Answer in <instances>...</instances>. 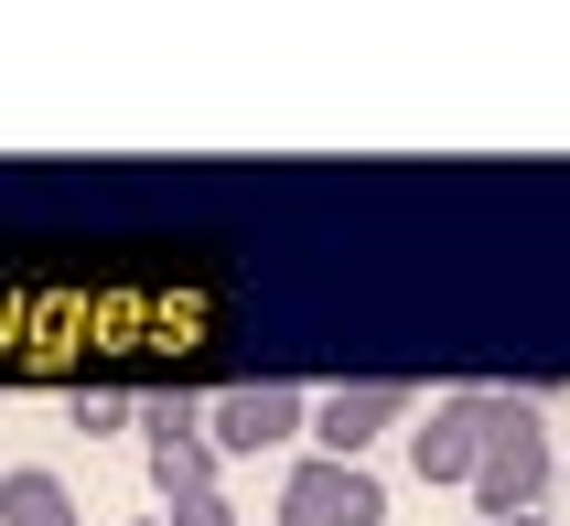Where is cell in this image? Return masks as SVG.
I'll use <instances>...</instances> for the list:
<instances>
[{"instance_id": "obj_9", "label": "cell", "mask_w": 570, "mask_h": 526, "mask_svg": "<svg viewBox=\"0 0 570 526\" xmlns=\"http://www.w3.org/2000/svg\"><path fill=\"white\" fill-rule=\"evenodd\" d=\"M129 430H140V440H161V430H205V398H184V387H173V398H140V419H129Z\"/></svg>"}, {"instance_id": "obj_8", "label": "cell", "mask_w": 570, "mask_h": 526, "mask_svg": "<svg viewBox=\"0 0 570 526\" xmlns=\"http://www.w3.org/2000/svg\"><path fill=\"white\" fill-rule=\"evenodd\" d=\"M129 419H140V408H129V398H108V387H76V398H65V430H87V440L129 430Z\"/></svg>"}, {"instance_id": "obj_2", "label": "cell", "mask_w": 570, "mask_h": 526, "mask_svg": "<svg viewBox=\"0 0 570 526\" xmlns=\"http://www.w3.org/2000/svg\"><path fill=\"white\" fill-rule=\"evenodd\" d=\"M302 419H313V398L302 387H226V398H205V440H216V463H258V451H281V440H302Z\"/></svg>"}, {"instance_id": "obj_10", "label": "cell", "mask_w": 570, "mask_h": 526, "mask_svg": "<svg viewBox=\"0 0 570 526\" xmlns=\"http://www.w3.org/2000/svg\"><path fill=\"white\" fill-rule=\"evenodd\" d=\"M161 526H237V516H226V495H205V505H184V516H161Z\"/></svg>"}, {"instance_id": "obj_1", "label": "cell", "mask_w": 570, "mask_h": 526, "mask_svg": "<svg viewBox=\"0 0 570 526\" xmlns=\"http://www.w3.org/2000/svg\"><path fill=\"white\" fill-rule=\"evenodd\" d=\"M474 430H484V463L463 495L484 516H539L549 505V430H539V398H517V387H474Z\"/></svg>"}, {"instance_id": "obj_11", "label": "cell", "mask_w": 570, "mask_h": 526, "mask_svg": "<svg viewBox=\"0 0 570 526\" xmlns=\"http://www.w3.org/2000/svg\"><path fill=\"white\" fill-rule=\"evenodd\" d=\"M507 526H549V516H507Z\"/></svg>"}, {"instance_id": "obj_3", "label": "cell", "mask_w": 570, "mask_h": 526, "mask_svg": "<svg viewBox=\"0 0 570 526\" xmlns=\"http://www.w3.org/2000/svg\"><path fill=\"white\" fill-rule=\"evenodd\" d=\"M281 526H387V495L366 463H323V451H302V463L281 473Z\"/></svg>"}, {"instance_id": "obj_5", "label": "cell", "mask_w": 570, "mask_h": 526, "mask_svg": "<svg viewBox=\"0 0 570 526\" xmlns=\"http://www.w3.org/2000/svg\"><path fill=\"white\" fill-rule=\"evenodd\" d=\"M474 463H484V430H474V387H463L410 430V473L420 484H474Z\"/></svg>"}, {"instance_id": "obj_12", "label": "cell", "mask_w": 570, "mask_h": 526, "mask_svg": "<svg viewBox=\"0 0 570 526\" xmlns=\"http://www.w3.org/2000/svg\"><path fill=\"white\" fill-rule=\"evenodd\" d=\"M129 526H161V516H129Z\"/></svg>"}, {"instance_id": "obj_7", "label": "cell", "mask_w": 570, "mask_h": 526, "mask_svg": "<svg viewBox=\"0 0 570 526\" xmlns=\"http://www.w3.org/2000/svg\"><path fill=\"white\" fill-rule=\"evenodd\" d=\"M0 526H87V516H76L55 463H11L0 473Z\"/></svg>"}, {"instance_id": "obj_6", "label": "cell", "mask_w": 570, "mask_h": 526, "mask_svg": "<svg viewBox=\"0 0 570 526\" xmlns=\"http://www.w3.org/2000/svg\"><path fill=\"white\" fill-rule=\"evenodd\" d=\"M216 440H205V430H161L151 440V495H161V516H184V505H205V495H216Z\"/></svg>"}, {"instance_id": "obj_4", "label": "cell", "mask_w": 570, "mask_h": 526, "mask_svg": "<svg viewBox=\"0 0 570 526\" xmlns=\"http://www.w3.org/2000/svg\"><path fill=\"white\" fill-rule=\"evenodd\" d=\"M410 387H399V376H355V387H334V398H313V419H302V430H313V451L323 463H366V440H387L399 430V419H410Z\"/></svg>"}]
</instances>
